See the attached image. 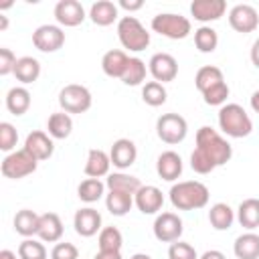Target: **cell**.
I'll list each match as a JSON object with an SVG mask.
<instances>
[{
  "instance_id": "50",
  "label": "cell",
  "mask_w": 259,
  "mask_h": 259,
  "mask_svg": "<svg viewBox=\"0 0 259 259\" xmlns=\"http://www.w3.org/2000/svg\"><path fill=\"white\" fill-rule=\"evenodd\" d=\"M0 259H16V253H12L10 249H4L0 251Z\"/></svg>"
},
{
  "instance_id": "37",
  "label": "cell",
  "mask_w": 259,
  "mask_h": 259,
  "mask_svg": "<svg viewBox=\"0 0 259 259\" xmlns=\"http://www.w3.org/2000/svg\"><path fill=\"white\" fill-rule=\"evenodd\" d=\"M142 99H144V103L150 105V107H160V105L166 103L168 91H166V87H164L162 83H158V81H148V83L142 87Z\"/></svg>"
},
{
  "instance_id": "24",
  "label": "cell",
  "mask_w": 259,
  "mask_h": 259,
  "mask_svg": "<svg viewBox=\"0 0 259 259\" xmlns=\"http://www.w3.org/2000/svg\"><path fill=\"white\" fill-rule=\"evenodd\" d=\"M38 225H40V214H36L30 208H20L14 214V231L24 239L34 237L38 233Z\"/></svg>"
},
{
  "instance_id": "3",
  "label": "cell",
  "mask_w": 259,
  "mask_h": 259,
  "mask_svg": "<svg viewBox=\"0 0 259 259\" xmlns=\"http://www.w3.org/2000/svg\"><path fill=\"white\" fill-rule=\"evenodd\" d=\"M219 127L229 138H247L253 130L249 113L239 103H225L219 109Z\"/></svg>"
},
{
  "instance_id": "4",
  "label": "cell",
  "mask_w": 259,
  "mask_h": 259,
  "mask_svg": "<svg viewBox=\"0 0 259 259\" xmlns=\"http://www.w3.org/2000/svg\"><path fill=\"white\" fill-rule=\"evenodd\" d=\"M117 38H119L121 47L132 51V53H140V51L148 49V45H150V32L132 14L121 16L117 20Z\"/></svg>"
},
{
  "instance_id": "32",
  "label": "cell",
  "mask_w": 259,
  "mask_h": 259,
  "mask_svg": "<svg viewBox=\"0 0 259 259\" xmlns=\"http://www.w3.org/2000/svg\"><path fill=\"white\" fill-rule=\"evenodd\" d=\"M14 77L22 85L34 83L40 77V63L34 57H20L16 61V67H14Z\"/></svg>"
},
{
  "instance_id": "13",
  "label": "cell",
  "mask_w": 259,
  "mask_h": 259,
  "mask_svg": "<svg viewBox=\"0 0 259 259\" xmlns=\"http://www.w3.org/2000/svg\"><path fill=\"white\" fill-rule=\"evenodd\" d=\"M53 14L61 26H79L85 20V8L77 0H59Z\"/></svg>"
},
{
  "instance_id": "43",
  "label": "cell",
  "mask_w": 259,
  "mask_h": 259,
  "mask_svg": "<svg viewBox=\"0 0 259 259\" xmlns=\"http://www.w3.org/2000/svg\"><path fill=\"white\" fill-rule=\"evenodd\" d=\"M51 259H79V249L73 243H57L51 251Z\"/></svg>"
},
{
  "instance_id": "15",
  "label": "cell",
  "mask_w": 259,
  "mask_h": 259,
  "mask_svg": "<svg viewBox=\"0 0 259 259\" xmlns=\"http://www.w3.org/2000/svg\"><path fill=\"white\" fill-rule=\"evenodd\" d=\"M73 227H75V233L81 235V237H93L97 235L103 227H101V214L99 210H95L93 206H85V208H79L73 217Z\"/></svg>"
},
{
  "instance_id": "46",
  "label": "cell",
  "mask_w": 259,
  "mask_h": 259,
  "mask_svg": "<svg viewBox=\"0 0 259 259\" xmlns=\"http://www.w3.org/2000/svg\"><path fill=\"white\" fill-rule=\"evenodd\" d=\"M93 259H123L121 251H97Z\"/></svg>"
},
{
  "instance_id": "20",
  "label": "cell",
  "mask_w": 259,
  "mask_h": 259,
  "mask_svg": "<svg viewBox=\"0 0 259 259\" xmlns=\"http://www.w3.org/2000/svg\"><path fill=\"white\" fill-rule=\"evenodd\" d=\"M109 168H111V158L107 152L99 150V148H91L87 152V162H85V176L89 178H101V176H109Z\"/></svg>"
},
{
  "instance_id": "14",
  "label": "cell",
  "mask_w": 259,
  "mask_h": 259,
  "mask_svg": "<svg viewBox=\"0 0 259 259\" xmlns=\"http://www.w3.org/2000/svg\"><path fill=\"white\" fill-rule=\"evenodd\" d=\"M134 204L142 214H156L164 204V194L158 186L142 184V188L134 194Z\"/></svg>"
},
{
  "instance_id": "44",
  "label": "cell",
  "mask_w": 259,
  "mask_h": 259,
  "mask_svg": "<svg viewBox=\"0 0 259 259\" xmlns=\"http://www.w3.org/2000/svg\"><path fill=\"white\" fill-rule=\"evenodd\" d=\"M16 61H18V59L14 57V53H12L10 49L2 47V49H0V75H10V73H14Z\"/></svg>"
},
{
  "instance_id": "36",
  "label": "cell",
  "mask_w": 259,
  "mask_h": 259,
  "mask_svg": "<svg viewBox=\"0 0 259 259\" xmlns=\"http://www.w3.org/2000/svg\"><path fill=\"white\" fill-rule=\"evenodd\" d=\"M146 73H148L146 63L140 57H130V63L125 67V73H123L121 81L130 87H136V85H142L146 81Z\"/></svg>"
},
{
  "instance_id": "10",
  "label": "cell",
  "mask_w": 259,
  "mask_h": 259,
  "mask_svg": "<svg viewBox=\"0 0 259 259\" xmlns=\"http://www.w3.org/2000/svg\"><path fill=\"white\" fill-rule=\"evenodd\" d=\"M229 24L235 32L249 34L259 26V12L251 4H237L229 10Z\"/></svg>"
},
{
  "instance_id": "41",
  "label": "cell",
  "mask_w": 259,
  "mask_h": 259,
  "mask_svg": "<svg viewBox=\"0 0 259 259\" xmlns=\"http://www.w3.org/2000/svg\"><path fill=\"white\" fill-rule=\"evenodd\" d=\"M16 142H18L16 127L12 123H8V121H2L0 123V150L6 152V154H10V152H14Z\"/></svg>"
},
{
  "instance_id": "25",
  "label": "cell",
  "mask_w": 259,
  "mask_h": 259,
  "mask_svg": "<svg viewBox=\"0 0 259 259\" xmlns=\"http://www.w3.org/2000/svg\"><path fill=\"white\" fill-rule=\"evenodd\" d=\"M233 253L237 259H259V235L249 231L235 239Z\"/></svg>"
},
{
  "instance_id": "33",
  "label": "cell",
  "mask_w": 259,
  "mask_h": 259,
  "mask_svg": "<svg viewBox=\"0 0 259 259\" xmlns=\"http://www.w3.org/2000/svg\"><path fill=\"white\" fill-rule=\"evenodd\" d=\"M223 81H225V75H223V71H221L219 67H214V65H204V67H200V69L196 71V75H194V85H196V89H198L200 93L208 91L210 87H214V85H219V83H223Z\"/></svg>"
},
{
  "instance_id": "40",
  "label": "cell",
  "mask_w": 259,
  "mask_h": 259,
  "mask_svg": "<svg viewBox=\"0 0 259 259\" xmlns=\"http://www.w3.org/2000/svg\"><path fill=\"white\" fill-rule=\"evenodd\" d=\"M229 93H231V89H229L227 81H223V83L210 87L208 91H204V93H202V99H204L206 105H221V107H223V105L227 103Z\"/></svg>"
},
{
  "instance_id": "11",
  "label": "cell",
  "mask_w": 259,
  "mask_h": 259,
  "mask_svg": "<svg viewBox=\"0 0 259 259\" xmlns=\"http://www.w3.org/2000/svg\"><path fill=\"white\" fill-rule=\"evenodd\" d=\"M32 45L40 53H55L65 45V32L57 24H40L32 32Z\"/></svg>"
},
{
  "instance_id": "52",
  "label": "cell",
  "mask_w": 259,
  "mask_h": 259,
  "mask_svg": "<svg viewBox=\"0 0 259 259\" xmlns=\"http://www.w3.org/2000/svg\"><path fill=\"white\" fill-rule=\"evenodd\" d=\"M130 259H152V257H150L148 253H134Z\"/></svg>"
},
{
  "instance_id": "18",
  "label": "cell",
  "mask_w": 259,
  "mask_h": 259,
  "mask_svg": "<svg viewBox=\"0 0 259 259\" xmlns=\"http://www.w3.org/2000/svg\"><path fill=\"white\" fill-rule=\"evenodd\" d=\"M109 158H111V164L117 168V170H125L130 168L136 158H138V148L136 144L130 140V138H119L111 144V150H109Z\"/></svg>"
},
{
  "instance_id": "48",
  "label": "cell",
  "mask_w": 259,
  "mask_h": 259,
  "mask_svg": "<svg viewBox=\"0 0 259 259\" xmlns=\"http://www.w3.org/2000/svg\"><path fill=\"white\" fill-rule=\"evenodd\" d=\"M251 63L259 69V38L253 42V47H251Z\"/></svg>"
},
{
  "instance_id": "26",
  "label": "cell",
  "mask_w": 259,
  "mask_h": 259,
  "mask_svg": "<svg viewBox=\"0 0 259 259\" xmlns=\"http://www.w3.org/2000/svg\"><path fill=\"white\" fill-rule=\"evenodd\" d=\"M237 214L227 202H214L208 210V223L214 231H229L235 223Z\"/></svg>"
},
{
  "instance_id": "34",
  "label": "cell",
  "mask_w": 259,
  "mask_h": 259,
  "mask_svg": "<svg viewBox=\"0 0 259 259\" xmlns=\"http://www.w3.org/2000/svg\"><path fill=\"white\" fill-rule=\"evenodd\" d=\"M105 184L101 182V178H85V180H81V184L77 186V196L83 200V202H87V204H93V202H97L103 194H105Z\"/></svg>"
},
{
  "instance_id": "17",
  "label": "cell",
  "mask_w": 259,
  "mask_h": 259,
  "mask_svg": "<svg viewBox=\"0 0 259 259\" xmlns=\"http://www.w3.org/2000/svg\"><path fill=\"white\" fill-rule=\"evenodd\" d=\"M227 12L225 0H194L190 4V14L198 22H214Z\"/></svg>"
},
{
  "instance_id": "21",
  "label": "cell",
  "mask_w": 259,
  "mask_h": 259,
  "mask_svg": "<svg viewBox=\"0 0 259 259\" xmlns=\"http://www.w3.org/2000/svg\"><path fill=\"white\" fill-rule=\"evenodd\" d=\"M63 221L57 212H45L40 214V225H38V233L36 237L42 243H59L63 237Z\"/></svg>"
},
{
  "instance_id": "28",
  "label": "cell",
  "mask_w": 259,
  "mask_h": 259,
  "mask_svg": "<svg viewBox=\"0 0 259 259\" xmlns=\"http://www.w3.org/2000/svg\"><path fill=\"white\" fill-rule=\"evenodd\" d=\"M30 101H32L30 99V91L26 87H22V85L12 87L6 93V109L12 115H24L28 111V107H30Z\"/></svg>"
},
{
  "instance_id": "6",
  "label": "cell",
  "mask_w": 259,
  "mask_h": 259,
  "mask_svg": "<svg viewBox=\"0 0 259 259\" xmlns=\"http://www.w3.org/2000/svg\"><path fill=\"white\" fill-rule=\"evenodd\" d=\"M36 166H38V160L30 152H26L22 148V150H14V152L6 154L4 160H2L0 170H2V176L4 178L20 180V178L32 174L36 170Z\"/></svg>"
},
{
  "instance_id": "9",
  "label": "cell",
  "mask_w": 259,
  "mask_h": 259,
  "mask_svg": "<svg viewBox=\"0 0 259 259\" xmlns=\"http://www.w3.org/2000/svg\"><path fill=\"white\" fill-rule=\"evenodd\" d=\"M154 237L162 243H174V241H180L182 237V231H184V225H182V219L176 214V212H160L154 221Z\"/></svg>"
},
{
  "instance_id": "47",
  "label": "cell",
  "mask_w": 259,
  "mask_h": 259,
  "mask_svg": "<svg viewBox=\"0 0 259 259\" xmlns=\"http://www.w3.org/2000/svg\"><path fill=\"white\" fill-rule=\"evenodd\" d=\"M198 259H227V257H225V253L219 251V249H208V251H204Z\"/></svg>"
},
{
  "instance_id": "7",
  "label": "cell",
  "mask_w": 259,
  "mask_h": 259,
  "mask_svg": "<svg viewBox=\"0 0 259 259\" xmlns=\"http://www.w3.org/2000/svg\"><path fill=\"white\" fill-rule=\"evenodd\" d=\"M93 103L91 91L85 85L69 83L59 91V105L65 113H85Z\"/></svg>"
},
{
  "instance_id": "35",
  "label": "cell",
  "mask_w": 259,
  "mask_h": 259,
  "mask_svg": "<svg viewBox=\"0 0 259 259\" xmlns=\"http://www.w3.org/2000/svg\"><path fill=\"white\" fill-rule=\"evenodd\" d=\"M194 47L200 51V53H212L217 47H219V34L212 26H198L194 30Z\"/></svg>"
},
{
  "instance_id": "29",
  "label": "cell",
  "mask_w": 259,
  "mask_h": 259,
  "mask_svg": "<svg viewBox=\"0 0 259 259\" xmlns=\"http://www.w3.org/2000/svg\"><path fill=\"white\" fill-rule=\"evenodd\" d=\"M47 130H49V136L53 140H65L71 136L73 132V119L69 113L65 111H57V113H51L49 119H47Z\"/></svg>"
},
{
  "instance_id": "19",
  "label": "cell",
  "mask_w": 259,
  "mask_h": 259,
  "mask_svg": "<svg viewBox=\"0 0 259 259\" xmlns=\"http://www.w3.org/2000/svg\"><path fill=\"white\" fill-rule=\"evenodd\" d=\"M182 158L174 152V150H166L158 156L156 160V172L162 180H168V182H174L180 178L182 174Z\"/></svg>"
},
{
  "instance_id": "38",
  "label": "cell",
  "mask_w": 259,
  "mask_h": 259,
  "mask_svg": "<svg viewBox=\"0 0 259 259\" xmlns=\"http://www.w3.org/2000/svg\"><path fill=\"white\" fill-rule=\"evenodd\" d=\"M97 243H99V251H121L123 235L117 227H103L99 231Z\"/></svg>"
},
{
  "instance_id": "42",
  "label": "cell",
  "mask_w": 259,
  "mask_h": 259,
  "mask_svg": "<svg viewBox=\"0 0 259 259\" xmlns=\"http://www.w3.org/2000/svg\"><path fill=\"white\" fill-rule=\"evenodd\" d=\"M168 259H198V253L190 243L174 241L168 247Z\"/></svg>"
},
{
  "instance_id": "45",
  "label": "cell",
  "mask_w": 259,
  "mask_h": 259,
  "mask_svg": "<svg viewBox=\"0 0 259 259\" xmlns=\"http://www.w3.org/2000/svg\"><path fill=\"white\" fill-rule=\"evenodd\" d=\"M117 6L123 8V10H127V12H134V10H140L144 6V2L142 0H119Z\"/></svg>"
},
{
  "instance_id": "8",
  "label": "cell",
  "mask_w": 259,
  "mask_h": 259,
  "mask_svg": "<svg viewBox=\"0 0 259 259\" xmlns=\"http://www.w3.org/2000/svg\"><path fill=\"white\" fill-rule=\"evenodd\" d=\"M156 134L164 144H180L188 134V123L180 113H164L156 121Z\"/></svg>"
},
{
  "instance_id": "31",
  "label": "cell",
  "mask_w": 259,
  "mask_h": 259,
  "mask_svg": "<svg viewBox=\"0 0 259 259\" xmlns=\"http://www.w3.org/2000/svg\"><path fill=\"white\" fill-rule=\"evenodd\" d=\"M105 186H107V190H121V192L136 194L142 188V182L138 176H132L125 172H111L105 178Z\"/></svg>"
},
{
  "instance_id": "2",
  "label": "cell",
  "mask_w": 259,
  "mask_h": 259,
  "mask_svg": "<svg viewBox=\"0 0 259 259\" xmlns=\"http://www.w3.org/2000/svg\"><path fill=\"white\" fill-rule=\"evenodd\" d=\"M168 196H170L172 206L178 210H198L208 204L210 192L206 184L198 180H182V182L172 184Z\"/></svg>"
},
{
  "instance_id": "27",
  "label": "cell",
  "mask_w": 259,
  "mask_h": 259,
  "mask_svg": "<svg viewBox=\"0 0 259 259\" xmlns=\"http://www.w3.org/2000/svg\"><path fill=\"white\" fill-rule=\"evenodd\" d=\"M237 221L243 229H259V198H245L237 208Z\"/></svg>"
},
{
  "instance_id": "5",
  "label": "cell",
  "mask_w": 259,
  "mask_h": 259,
  "mask_svg": "<svg viewBox=\"0 0 259 259\" xmlns=\"http://www.w3.org/2000/svg\"><path fill=\"white\" fill-rule=\"evenodd\" d=\"M152 30L166 36V38H172V40H182L190 34L192 30V24L186 16L182 14H174V12H160L152 18Z\"/></svg>"
},
{
  "instance_id": "22",
  "label": "cell",
  "mask_w": 259,
  "mask_h": 259,
  "mask_svg": "<svg viewBox=\"0 0 259 259\" xmlns=\"http://www.w3.org/2000/svg\"><path fill=\"white\" fill-rule=\"evenodd\" d=\"M119 16V6L113 4L111 0H97L89 8V18L97 26H109L117 20Z\"/></svg>"
},
{
  "instance_id": "16",
  "label": "cell",
  "mask_w": 259,
  "mask_h": 259,
  "mask_svg": "<svg viewBox=\"0 0 259 259\" xmlns=\"http://www.w3.org/2000/svg\"><path fill=\"white\" fill-rule=\"evenodd\" d=\"M24 150L30 152L38 162H42V160H49V158L53 156L55 144H53V138H51L47 132H42V130H32V132L26 136V140H24Z\"/></svg>"
},
{
  "instance_id": "30",
  "label": "cell",
  "mask_w": 259,
  "mask_h": 259,
  "mask_svg": "<svg viewBox=\"0 0 259 259\" xmlns=\"http://www.w3.org/2000/svg\"><path fill=\"white\" fill-rule=\"evenodd\" d=\"M105 206L113 217H123L134 206V194L121 190H109L105 194Z\"/></svg>"
},
{
  "instance_id": "51",
  "label": "cell",
  "mask_w": 259,
  "mask_h": 259,
  "mask_svg": "<svg viewBox=\"0 0 259 259\" xmlns=\"http://www.w3.org/2000/svg\"><path fill=\"white\" fill-rule=\"evenodd\" d=\"M8 28V18L4 14H0V30H6Z\"/></svg>"
},
{
  "instance_id": "39",
  "label": "cell",
  "mask_w": 259,
  "mask_h": 259,
  "mask_svg": "<svg viewBox=\"0 0 259 259\" xmlns=\"http://www.w3.org/2000/svg\"><path fill=\"white\" fill-rule=\"evenodd\" d=\"M47 249L42 241L36 239H24L18 245V259H47Z\"/></svg>"
},
{
  "instance_id": "12",
  "label": "cell",
  "mask_w": 259,
  "mask_h": 259,
  "mask_svg": "<svg viewBox=\"0 0 259 259\" xmlns=\"http://www.w3.org/2000/svg\"><path fill=\"white\" fill-rule=\"evenodd\" d=\"M148 71L158 83H170L178 75V61L170 53H156L148 61Z\"/></svg>"
},
{
  "instance_id": "23",
  "label": "cell",
  "mask_w": 259,
  "mask_h": 259,
  "mask_svg": "<svg viewBox=\"0 0 259 259\" xmlns=\"http://www.w3.org/2000/svg\"><path fill=\"white\" fill-rule=\"evenodd\" d=\"M127 63H130V57L119 49H111L101 57V69L111 79H121Z\"/></svg>"
},
{
  "instance_id": "49",
  "label": "cell",
  "mask_w": 259,
  "mask_h": 259,
  "mask_svg": "<svg viewBox=\"0 0 259 259\" xmlns=\"http://www.w3.org/2000/svg\"><path fill=\"white\" fill-rule=\"evenodd\" d=\"M249 103H251V109H253L255 113H259V89H257V91H253V95H251Z\"/></svg>"
},
{
  "instance_id": "1",
  "label": "cell",
  "mask_w": 259,
  "mask_h": 259,
  "mask_svg": "<svg viewBox=\"0 0 259 259\" xmlns=\"http://www.w3.org/2000/svg\"><path fill=\"white\" fill-rule=\"evenodd\" d=\"M233 156L231 144L210 125H202L196 132V148L190 154V168L196 174H210L214 168L227 164Z\"/></svg>"
}]
</instances>
